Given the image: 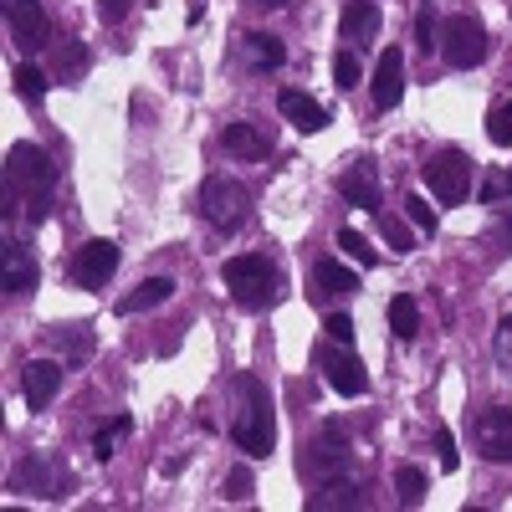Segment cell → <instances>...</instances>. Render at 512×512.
Wrapping results in <instances>:
<instances>
[{
	"label": "cell",
	"instance_id": "obj_1",
	"mask_svg": "<svg viewBox=\"0 0 512 512\" xmlns=\"http://www.w3.org/2000/svg\"><path fill=\"white\" fill-rule=\"evenodd\" d=\"M52 185H57V164L47 159V149L11 144V154H6V190L26 195V221L31 226H41L52 216Z\"/></svg>",
	"mask_w": 512,
	"mask_h": 512
},
{
	"label": "cell",
	"instance_id": "obj_2",
	"mask_svg": "<svg viewBox=\"0 0 512 512\" xmlns=\"http://www.w3.org/2000/svg\"><path fill=\"white\" fill-rule=\"evenodd\" d=\"M236 395H241V410H236V420H231V441L246 451V456H272V446H277V420H272V400H267V390L256 384L251 374H241L236 379Z\"/></svg>",
	"mask_w": 512,
	"mask_h": 512
},
{
	"label": "cell",
	"instance_id": "obj_3",
	"mask_svg": "<svg viewBox=\"0 0 512 512\" xmlns=\"http://www.w3.org/2000/svg\"><path fill=\"white\" fill-rule=\"evenodd\" d=\"M354 466V446H349V431L338 420H328L323 431L313 441H303V451H297V472H303V482L313 487H328L338 477H349Z\"/></svg>",
	"mask_w": 512,
	"mask_h": 512
},
{
	"label": "cell",
	"instance_id": "obj_4",
	"mask_svg": "<svg viewBox=\"0 0 512 512\" xmlns=\"http://www.w3.org/2000/svg\"><path fill=\"white\" fill-rule=\"evenodd\" d=\"M221 277L236 297V308H246V313H262V308L277 303V267L267 262V256H256V251L231 256V262L221 267Z\"/></svg>",
	"mask_w": 512,
	"mask_h": 512
},
{
	"label": "cell",
	"instance_id": "obj_5",
	"mask_svg": "<svg viewBox=\"0 0 512 512\" xmlns=\"http://www.w3.org/2000/svg\"><path fill=\"white\" fill-rule=\"evenodd\" d=\"M420 175L425 185H431V195L441 205H461L466 195H472V180H477V159L472 154H461V149H441L420 164Z\"/></svg>",
	"mask_w": 512,
	"mask_h": 512
},
{
	"label": "cell",
	"instance_id": "obj_6",
	"mask_svg": "<svg viewBox=\"0 0 512 512\" xmlns=\"http://www.w3.org/2000/svg\"><path fill=\"white\" fill-rule=\"evenodd\" d=\"M200 210H205V221L216 226V231H236L251 216V195L236 180H226V175H210L200 185Z\"/></svg>",
	"mask_w": 512,
	"mask_h": 512
},
{
	"label": "cell",
	"instance_id": "obj_7",
	"mask_svg": "<svg viewBox=\"0 0 512 512\" xmlns=\"http://www.w3.org/2000/svg\"><path fill=\"white\" fill-rule=\"evenodd\" d=\"M313 359H318L323 379H328L344 400H359V395L369 390V374H364V364L354 359V349H349V344H338V338H323V344L313 349Z\"/></svg>",
	"mask_w": 512,
	"mask_h": 512
},
{
	"label": "cell",
	"instance_id": "obj_8",
	"mask_svg": "<svg viewBox=\"0 0 512 512\" xmlns=\"http://www.w3.org/2000/svg\"><path fill=\"white\" fill-rule=\"evenodd\" d=\"M441 57H446V67H456V72H472V67L487 57V31H482V21H477V16H451V21L441 26Z\"/></svg>",
	"mask_w": 512,
	"mask_h": 512
},
{
	"label": "cell",
	"instance_id": "obj_9",
	"mask_svg": "<svg viewBox=\"0 0 512 512\" xmlns=\"http://www.w3.org/2000/svg\"><path fill=\"white\" fill-rule=\"evenodd\" d=\"M113 272H118V246H113L108 236L82 241V246L72 251V262H67V277H72L82 292H98Z\"/></svg>",
	"mask_w": 512,
	"mask_h": 512
},
{
	"label": "cell",
	"instance_id": "obj_10",
	"mask_svg": "<svg viewBox=\"0 0 512 512\" xmlns=\"http://www.w3.org/2000/svg\"><path fill=\"white\" fill-rule=\"evenodd\" d=\"M6 26L21 52H41L52 41V21L41 11V0H6Z\"/></svg>",
	"mask_w": 512,
	"mask_h": 512
},
{
	"label": "cell",
	"instance_id": "obj_11",
	"mask_svg": "<svg viewBox=\"0 0 512 512\" xmlns=\"http://www.w3.org/2000/svg\"><path fill=\"white\" fill-rule=\"evenodd\" d=\"M67 482H72L67 466H62V456H52V451H31V456L21 461V472H16V487H21V492H36V497H62Z\"/></svg>",
	"mask_w": 512,
	"mask_h": 512
},
{
	"label": "cell",
	"instance_id": "obj_12",
	"mask_svg": "<svg viewBox=\"0 0 512 512\" xmlns=\"http://www.w3.org/2000/svg\"><path fill=\"white\" fill-rule=\"evenodd\" d=\"M472 446L487 461H512V410H502V405L482 410L472 420Z\"/></svg>",
	"mask_w": 512,
	"mask_h": 512
},
{
	"label": "cell",
	"instance_id": "obj_13",
	"mask_svg": "<svg viewBox=\"0 0 512 512\" xmlns=\"http://www.w3.org/2000/svg\"><path fill=\"white\" fill-rule=\"evenodd\" d=\"M338 195H344L349 205H359V210H374V216H379V164L369 159V154H359L349 169H344V175H338Z\"/></svg>",
	"mask_w": 512,
	"mask_h": 512
},
{
	"label": "cell",
	"instance_id": "obj_14",
	"mask_svg": "<svg viewBox=\"0 0 512 512\" xmlns=\"http://www.w3.org/2000/svg\"><path fill=\"white\" fill-rule=\"evenodd\" d=\"M62 364L57 359H31L26 369H21V390H26V410H47L52 405V395L62 390Z\"/></svg>",
	"mask_w": 512,
	"mask_h": 512
},
{
	"label": "cell",
	"instance_id": "obj_15",
	"mask_svg": "<svg viewBox=\"0 0 512 512\" xmlns=\"http://www.w3.org/2000/svg\"><path fill=\"white\" fill-rule=\"evenodd\" d=\"M374 103L379 108H400V98H405V52L400 47H390L379 57V67H374Z\"/></svg>",
	"mask_w": 512,
	"mask_h": 512
},
{
	"label": "cell",
	"instance_id": "obj_16",
	"mask_svg": "<svg viewBox=\"0 0 512 512\" xmlns=\"http://www.w3.org/2000/svg\"><path fill=\"white\" fill-rule=\"evenodd\" d=\"M379 6L374 0H349L344 16H338V31H344L349 47H374V36H379Z\"/></svg>",
	"mask_w": 512,
	"mask_h": 512
},
{
	"label": "cell",
	"instance_id": "obj_17",
	"mask_svg": "<svg viewBox=\"0 0 512 512\" xmlns=\"http://www.w3.org/2000/svg\"><path fill=\"white\" fill-rule=\"evenodd\" d=\"M277 113H282L287 123H297L303 134H318V128H328V108L313 103L308 93H297V88H282V93H277Z\"/></svg>",
	"mask_w": 512,
	"mask_h": 512
},
{
	"label": "cell",
	"instance_id": "obj_18",
	"mask_svg": "<svg viewBox=\"0 0 512 512\" xmlns=\"http://www.w3.org/2000/svg\"><path fill=\"white\" fill-rule=\"evenodd\" d=\"M221 144H226V154H236V159H267V154H272V134H267L262 123H226Z\"/></svg>",
	"mask_w": 512,
	"mask_h": 512
},
{
	"label": "cell",
	"instance_id": "obj_19",
	"mask_svg": "<svg viewBox=\"0 0 512 512\" xmlns=\"http://www.w3.org/2000/svg\"><path fill=\"white\" fill-rule=\"evenodd\" d=\"M354 297L359 292V277L344 267V262H333V256H318L313 262V297Z\"/></svg>",
	"mask_w": 512,
	"mask_h": 512
},
{
	"label": "cell",
	"instance_id": "obj_20",
	"mask_svg": "<svg viewBox=\"0 0 512 512\" xmlns=\"http://www.w3.org/2000/svg\"><path fill=\"white\" fill-rule=\"evenodd\" d=\"M169 297H175V282H169V277H149V282H139L134 292L123 297L118 313H123V318H134V313H149V308L169 303Z\"/></svg>",
	"mask_w": 512,
	"mask_h": 512
},
{
	"label": "cell",
	"instance_id": "obj_21",
	"mask_svg": "<svg viewBox=\"0 0 512 512\" xmlns=\"http://www.w3.org/2000/svg\"><path fill=\"white\" fill-rule=\"evenodd\" d=\"M241 47H246V67H256V72H272V67L287 62V47H282L272 31H251Z\"/></svg>",
	"mask_w": 512,
	"mask_h": 512
},
{
	"label": "cell",
	"instance_id": "obj_22",
	"mask_svg": "<svg viewBox=\"0 0 512 512\" xmlns=\"http://www.w3.org/2000/svg\"><path fill=\"white\" fill-rule=\"evenodd\" d=\"M88 62H93V57H88V47L67 36L62 47L52 52V77H57V82H82V77H88Z\"/></svg>",
	"mask_w": 512,
	"mask_h": 512
},
{
	"label": "cell",
	"instance_id": "obj_23",
	"mask_svg": "<svg viewBox=\"0 0 512 512\" xmlns=\"http://www.w3.org/2000/svg\"><path fill=\"white\" fill-rule=\"evenodd\" d=\"M384 318H390V333H395V338H405V344L420 333V303H415L410 292L390 297V308H384Z\"/></svg>",
	"mask_w": 512,
	"mask_h": 512
},
{
	"label": "cell",
	"instance_id": "obj_24",
	"mask_svg": "<svg viewBox=\"0 0 512 512\" xmlns=\"http://www.w3.org/2000/svg\"><path fill=\"white\" fill-rule=\"evenodd\" d=\"M333 507H364V492H354L344 477H338V482H328L308 497V512H333Z\"/></svg>",
	"mask_w": 512,
	"mask_h": 512
},
{
	"label": "cell",
	"instance_id": "obj_25",
	"mask_svg": "<svg viewBox=\"0 0 512 512\" xmlns=\"http://www.w3.org/2000/svg\"><path fill=\"white\" fill-rule=\"evenodd\" d=\"M128 436H134V415H113V420L103 425V431L93 436V456H98V461H113V456H118V446H123Z\"/></svg>",
	"mask_w": 512,
	"mask_h": 512
},
{
	"label": "cell",
	"instance_id": "obj_26",
	"mask_svg": "<svg viewBox=\"0 0 512 512\" xmlns=\"http://www.w3.org/2000/svg\"><path fill=\"white\" fill-rule=\"evenodd\" d=\"M36 287V262L21 256L16 246H6V297H26Z\"/></svg>",
	"mask_w": 512,
	"mask_h": 512
},
{
	"label": "cell",
	"instance_id": "obj_27",
	"mask_svg": "<svg viewBox=\"0 0 512 512\" xmlns=\"http://www.w3.org/2000/svg\"><path fill=\"white\" fill-rule=\"evenodd\" d=\"M52 344H57L67 359H88V354H93V328H82V323H62V328H52Z\"/></svg>",
	"mask_w": 512,
	"mask_h": 512
},
{
	"label": "cell",
	"instance_id": "obj_28",
	"mask_svg": "<svg viewBox=\"0 0 512 512\" xmlns=\"http://www.w3.org/2000/svg\"><path fill=\"white\" fill-rule=\"evenodd\" d=\"M11 88H16V98L41 103V98H47V72H36V67L16 62V72H11Z\"/></svg>",
	"mask_w": 512,
	"mask_h": 512
},
{
	"label": "cell",
	"instance_id": "obj_29",
	"mask_svg": "<svg viewBox=\"0 0 512 512\" xmlns=\"http://www.w3.org/2000/svg\"><path fill=\"white\" fill-rule=\"evenodd\" d=\"M487 139H492L497 149H507V144H512V98L492 103V113H487Z\"/></svg>",
	"mask_w": 512,
	"mask_h": 512
},
{
	"label": "cell",
	"instance_id": "obj_30",
	"mask_svg": "<svg viewBox=\"0 0 512 512\" xmlns=\"http://www.w3.org/2000/svg\"><path fill=\"white\" fill-rule=\"evenodd\" d=\"M395 492H400L405 507L425 502V472H420V466H400V472H395Z\"/></svg>",
	"mask_w": 512,
	"mask_h": 512
},
{
	"label": "cell",
	"instance_id": "obj_31",
	"mask_svg": "<svg viewBox=\"0 0 512 512\" xmlns=\"http://www.w3.org/2000/svg\"><path fill=\"white\" fill-rule=\"evenodd\" d=\"M333 246L344 251V256H354L359 267H379V251H374V246H369L359 231H338V241H333Z\"/></svg>",
	"mask_w": 512,
	"mask_h": 512
},
{
	"label": "cell",
	"instance_id": "obj_32",
	"mask_svg": "<svg viewBox=\"0 0 512 512\" xmlns=\"http://www.w3.org/2000/svg\"><path fill=\"white\" fill-rule=\"evenodd\" d=\"M379 236L390 241V251H415V236H410V226L400 216H384L379 210Z\"/></svg>",
	"mask_w": 512,
	"mask_h": 512
},
{
	"label": "cell",
	"instance_id": "obj_33",
	"mask_svg": "<svg viewBox=\"0 0 512 512\" xmlns=\"http://www.w3.org/2000/svg\"><path fill=\"white\" fill-rule=\"evenodd\" d=\"M333 82H338V93H349V88H359V57L344 47L333 57Z\"/></svg>",
	"mask_w": 512,
	"mask_h": 512
},
{
	"label": "cell",
	"instance_id": "obj_34",
	"mask_svg": "<svg viewBox=\"0 0 512 512\" xmlns=\"http://www.w3.org/2000/svg\"><path fill=\"white\" fill-rule=\"evenodd\" d=\"M502 195H512V169H502V175H487V180H482V190H477V200H482V205H497Z\"/></svg>",
	"mask_w": 512,
	"mask_h": 512
},
{
	"label": "cell",
	"instance_id": "obj_35",
	"mask_svg": "<svg viewBox=\"0 0 512 512\" xmlns=\"http://www.w3.org/2000/svg\"><path fill=\"white\" fill-rule=\"evenodd\" d=\"M405 216H410V221H415L420 231H431V236H436V210L425 205L420 195H410V200H405Z\"/></svg>",
	"mask_w": 512,
	"mask_h": 512
},
{
	"label": "cell",
	"instance_id": "obj_36",
	"mask_svg": "<svg viewBox=\"0 0 512 512\" xmlns=\"http://www.w3.org/2000/svg\"><path fill=\"white\" fill-rule=\"evenodd\" d=\"M323 333L338 338V344H354V318H349V313H328V318H323Z\"/></svg>",
	"mask_w": 512,
	"mask_h": 512
},
{
	"label": "cell",
	"instance_id": "obj_37",
	"mask_svg": "<svg viewBox=\"0 0 512 512\" xmlns=\"http://www.w3.org/2000/svg\"><path fill=\"white\" fill-rule=\"evenodd\" d=\"M415 47H420L425 57H431V47H436V16H431V11L415 16Z\"/></svg>",
	"mask_w": 512,
	"mask_h": 512
},
{
	"label": "cell",
	"instance_id": "obj_38",
	"mask_svg": "<svg viewBox=\"0 0 512 512\" xmlns=\"http://www.w3.org/2000/svg\"><path fill=\"white\" fill-rule=\"evenodd\" d=\"M226 497H231V502H246V497H251V472H246V466L226 472Z\"/></svg>",
	"mask_w": 512,
	"mask_h": 512
},
{
	"label": "cell",
	"instance_id": "obj_39",
	"mask_svg": "<svg viewBox=\"0 0 512 512\" xmlns=\"http://www.w3.org/2000/svg\"><path fill=\"white\" fill-rule=\"evenodd\" d=\"M128 11H134V0H98V21L103 26H118Z\"/></svg>",
	"mask_w": 512,
	"mask_h": 512
},
{
	"label": "cell",
	"instance_id": "obj_40",
	"mask_svg": "<svg viewBox=\"0 0 512 512\" xmlns=\"http://www.w3.org/2000/svg\"><path fill=\"white\" fill-rule=\"evenodd\" d=\"M436 446H441V472H456V466H461V451H456V441H451L446 425L436 431Z\"/></svg>",
	"mask_w": 512,
	"mask_h": 512
},
{
	"label": "cell",
	"instance_id": "obj_41",
	"mask_svg": "<svg viewBox=\"0 0 512 512\" xmlns=\"http://www.w3.org/2000/svg\"><path fill=\"white\" fill-rule=\"evenodd\" d=\"M497 354H502V364L512 369V318L497 323Z\"/></svg>",
	"mask_w": 512,
	"mask_h": 512
},
{
	"label": "cell",
	"instance_id": "obj_42",
	"mask_svg": "<svg viewBox=\"0 0 512 512\" xmlns=\"http://www.w3.org/2000/svg\"><path fill=\"white\" fill-rule=\"evenodd\" d=\"M497 251H512V210H502V221H497Z\"/></svg>",
	"mask_w": 512,
	"mask_h": 512
},
{
	"label": "cell",
	"instance_id": "obj_43",
	"mask_svg": "<svg viewBox=\"0 0 512 512\" xmlns=\"http://www.w3.org/2000/svg\"><path fill=\"white\" fill-rule=\"evenodd\" d=\"M251 6H262V11H282L287 0H251Z\"/></svg>",
	"mask_w": 512,
	"mask_h": 512
}]
</instances>
